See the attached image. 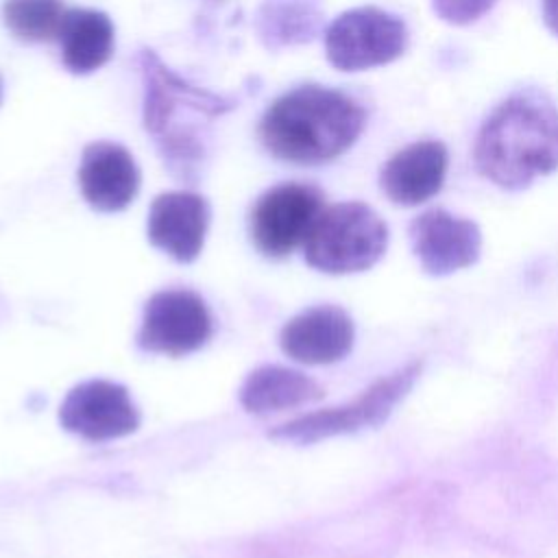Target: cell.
Instances as JSON below:
<instances>
[{
  "label": "cell",
  "mask_w": 558,
  "mask_h": 558,
  "mask_svg": "<svg viewBox=\"0 0 558 558\" xmlns=\"http://www.w3.org/2000/svg\"><path fill=\"white\" fill-rule=\"evenodd\" d=\"M135 65L144 81L146 133L168 170L181 181H194L207 157L211 120L235 109L238 98L187 83L148 48L137 50Z\"/></svg>",
  "instance_id": "1"
},
{
  "label": "cell",
  "mask_w": 558,
  "mask_h": 558,
  "mask_svg": "<svg viewBox=\"0 0 558 558\" xmlns=\"http://www.w3.org/2000/svg\"><path fill=\"white\" fill-rule=\"evenodd\" d=\"M473 161L501 190H523L558 170V107L534 87L504 98L482 122Z\"/></svg>",
  "instance_id": "2"
},
{
  "label": "cell",
  "mask_w": 558,
  "mask_h": 558,
  "mask_svg": "<svg viewBox=\"0 0 558 558\" xmlns=\"http://www.w3.org/2000/svg\"><path fill=\"white\" fill-rule=\"evenodd\" d=\"M364 124L366 111L349 94L323 85H301L264 111L259 140L275 159L318 166L349 150Z\"/></svg>",
  "instance_id": "3"
},
{
  "label": "cell",
  "mask_w": 558,
  "mask_h": 558,
  "mask_svg": "<svg viewBox=\"0 0 558 558\" xmlns=\"http://www.w3.org/2000/svg\"><path fill=\"white\" fill-rule=\"evenodd\" d=\"M388 246V227L381 216L360 201L325 207L314 220L305 242V262L329 275L371 268Z\"/></svg>",
  "instance_id": "4"
},
{
  "label": "cell",
  "mask_w": 558,
  "mask_h": 558,
  "mask_svg": "<svg viewBox=\"0 0 558 558\" xmlns=\"http://www.w3.org/2000/svg\"><path fill=\"white\" fill-rule=\"evenodd\" d=\"M408 48L405 22L377 7L340 13L325 31L327 61L342 72L392 63Z\"/></svg>",
  "instance_id": "5"
},
{
  "label": "cell",
  "mask_w": 558,
  "mask_h": 558,
  "mask_svg": "<svg viewBox=\"0 0 558 558\" xmlns=\"http://www.w3.org/2000/svg\"><path fill=\"white\" fill-rule=\"evenodd\" d=\"M418 375H421V362H410L403 368L375 381L351 403L301 416L292 423L281 425L275 432V436L294 438V440H318L325 436L355 432L366 425H377L386 421L392 408L410 392Z\"/></svg>",
  "instance_id": "6"
},
{
  "label": "cell",
  "mask_w": 558,
  "mask_h": 558,
  "mask_svg": "<svg viewBox=\"0 0 558 558\" xmlns=\"http://www.w3.org/2000/svg\"><path fill=\"white\" fill-rule=\"evenodd\" d=\"M323 211V192L310 183H279L266 190L251 211V238L268 257L301 246Z\"/></svg>",
  "instance_id": "7"
},
{
  "label": "cell",
  "mask_w": 558,
  "mask_h": 558,
  "mask_svg": "<svg viewBox=\"0 0 558 558\" xmlns=\"http://www.w3.org/2000/svg\"><path fill=\"white\" fill-rule=\"evenodd\" d=\"M211 318L201 296L190 290H163L144 310L140 347L163 355H185L207 342Z\"/></svg>",
  "instance_id": "8"
},
{
  "label": "cell",
  "mask_w": 558,
  "mask_h": 558,
  "mask_svg": "<svg viewBox=\"0 0 558 558\" xmlns=\"http://www.w3.org/2000/svg\"><path fill=\"white\" fill-rule=\"evenodd\" d=\"M59 421L68 432L87 440H113L137 429L140 412L124 386L92 379L68 392Z\"/></svg>",
  "instance_id": "9"
},
{
  "label": "cell",
  "mask_w": 558,
  "mask_h": 558,
  "mask_svg": "<svg viewBox=\"0 0 558 558\" xmlns=\"http://www.w3.org/2000/svg\"><path fill=\"white\" fill-rule=\"evenodd\" d=\"M412 251L429 275H451L477 262L482 251L480 227L445 209H427L410 225Z\"/></svg>",
  "instance_id": "10"
},
{
  "label": "cell",
  "mask_w": 558,
  "mask_h": 558,
  "mask_svg": "<svg viewBox=\"0 0 558 558\" xmlns=\"http://www.w3.org/2000/svg\"><path fill=\"white\" fill-rule=\"evenodd\" d=\"M83 198L98 211H122L140 190V168L133 155L116 142H92L78 166Z\"/></svg>",
  "instance_id": "11"
},
{
  "label": "cell",
  "mask_w": 558,
  "mask_h": 558,
  "mask_svg": "<svg viewBox=\"0 0 558 558\" xmlns=\"http://www.w3.org/2000/svg\"><path fill=\"white\" fill-rule=\"evenodd\" d=\"M355 329L349 314L336 305L310 307L286 323L279 342L283 353L303 364H333L349 355Z\"/></svg>",
  "instance_id": "12"
},
{
  "label": "cell",
  "mask_w": 558,
  "mask_h": 558,
  "mask_svg": "<svg viewBox=\"0 0 558 558\" xmlns=\"http://www.w3.org/2000/svg\"><path fill=\"white\" fill-rule=\"evenodd\" d=\"M209 227V205L194 192H163L148 211V240L179 262L198 257Z\"/></svg>",
  "instance_id": "13"
},
{
  "label": "cell",
  "mask_w": 558,
  "mask_h": 558,
  "mask_svg": "<svg viewBox=\"0 0 558 558\" xmlns=\"http://www.w3.org/2000/svg\"><path fill=\"white\" fill-rule=\"evenodd\" d=\"M447 166L449 153L442 142H412L384 163L379 185L392 203L416 207L440 192Z\"/></svg>",
  "instance_id": "14"
},
{
  "label": "cell",
  "mask_w": 558,
  "mask_h": 558,
  "mask_svg": "<svg viewBox=\"0 0 558 558\" xmlns=\"http://www.w3.org/2000/svg\"><path fill=\"white\" fill-rule=\"evenodd\" d=\"M57 39L63 65L72 74H89L111 59L116 28L102 11L70 9L63 15Z\"/></svg>",
  "instance_id": "15"
},
{
  "label": "cell",
  "mask_w": 558,
  "mask_h": 558,
  "mask_svg": "<svg viewBox=\"0 0 558 558\" xmlns=\"http://www.w3.org/2000/svg\"><path fill=\"white\" fill-rule=\"evenodd\" d=\"M323 388L299 371L281 366H262L251 373L240 390V403L255 414L279 412L318 401Z\"/></svg>",
  "instance_id": "16"
},
{
  "label": "cell",
  "mask_w": 558,
  "mask_h": 558,
  "mask_svg": "<svg viewBox=\"0 0 558 558\" xmlns=\"http://www.w3.org/2000/svg\"><path fill=\"white\" fill-rule=\"evenodd\" d=\"M257 33L266 48L277 50L312 41L323 24L320 0H266L257 11Z\"/></svg>",
  "instance_id": "17"
},
{
  "label": "cell",
  "mask_w": 558,
  "mask_h": 558,
  "mask_svg": "<svg viewBox=\"0 0 558 558\" xmlns=\"http://www.w3.org/2000/svg\"><path fill=\"white\" fill-rule=\"evenodd\" d=\"M63 0H4L2 20L20 41H50L63 22Z\"/></svg>",
  "instance_id": "18"
},
{
  "label": "cell",
  "mask_w": 558,
  "mask_h": 558,
  "mask_svg": "<svg viewBox=\"0 0 558 558\" xmlns=\"http://www.w3.org/2000/svg\"><path fill=\"white\" fill-rule=\"evenodd\" d=\"M495 2L497 0H432V9L447 24L466 26L488 13Z\"/></svg>",
  "instance_id": "19"
},
{
  "label": "cell",
  "mask_w": 558,
  "mask_h": 558,
  "mask_svg": "<svg viewBox=\"0 0 558 558\" xmlns=\"http://www.w3.org/2000/svg\"><path fill=\"white\" fill-rule=\"evenodd\" d=\"M545 26L558 37V0H541Z\"/></svg>",
  "instance_id": "20"
},
{
  "label": "cell",
  "mask_w": 558,
  "mask_h": 558,
  "mask_svg": "<svg viewBox=\"0 0 558 558\" xmlns=\"http://www.w3.org/2000/svg\"><path fill=\"white\" fill-rule=\"evenodd\" d=\"M0 102H2V81H0Z\"/></svg>",
  "instance_id": "21"
}]
</instances>
